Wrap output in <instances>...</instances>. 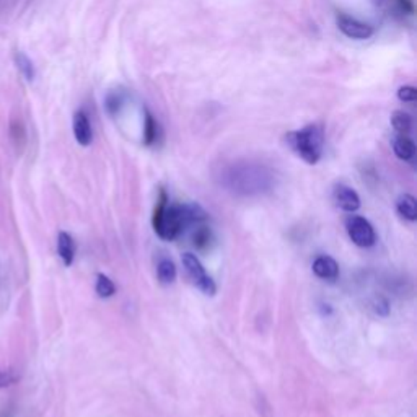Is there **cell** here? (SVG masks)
<instances>
[{"instance_id": "6da1fadb", "label": "cell", "mask_w": 417, "mask_h": 417, "mask_svg": "<svg viewBox=\"0 0 417 417\" xmlns=\"http://www.w3.org/2000/svg\"><path fill=\"white\" fill-rule=\"evenodd\" d=\"M207 221V212L196 202L189 204H170L165 189L160 191L154 211V230L162 240L171 241L181 236L191 225Z\"/></svg>"}, {"instance_id": "7a4b0ae2", "label": "cell", "mask_w": 417, "mask_h": 417, "mask_svg": "<svg viewBox=\"0 0 417 417\" xmlns=\"http://www.w3.org/2000/svg\"><path fill=\"white\" fill-rule=\"evenodd\" d=\"M275 183V174L261 163L240 162L222 171V184L233 194L258 196L270 191Z\"/></svg>"}, {"instance_id": "3957f363", "label": "cell", "mask_w": 417, "mask_h": 417, "mask_svg": "<svg viewBox=\"0 0 417 417\" xmlns=\"http://www.w3.org/2000/svg\"><path fill=\"white\" fill-rule=\"evenodd\" d=\"M285 142L303 162H307L308 165H317L324 147L323 129L318 124H310L307 127L287 134Z\"/></svg>"}, {"instance_id": "277c9868", "label": "cell", "mask_w": 417, "mask_h": 417, "mask_svg": "<svg viewBox=\"0 0 417 417\" xmlns=\"http://www.w3.org/2000/svg\"><path fill=\"white\" fill-rule=\"evenodd\" d=\"M183 266L186 274H188V278L191 279V283H193L197 289L201 292H204L206 295H216L217 292V285L213 283L211 275H207L204 266H202L199 258L193 253H184L183 255Z\"/></svg>"}, {"instance_id": "5b68a950", "label": "cell", "mask_w": 417, "mask_h": 417, "mask_svg": "<svg viewBox=\"0 0 417 417\" xmlns=\"http://www.w3.org/2000/svg\"><path fill=\"white\" fill-rule=\"evenodd\" d=\"M346 230L354 245L360 248H370L375 245V230L367 218L360 216H349L346 218Z\"/></svg>"}, {"instance_id": "8992f818", "label": "cell", "mask_w": 417, "mask_h": 417, "mask_svg": "<svg viewBox=\"0 0 417 417\" xmlns=\"http://www.w3.org/2000/svg\"><path fill=\"white\" fill-rule=\"evenodd\" d=\"M336 23L342 31V35L351 39H369L374 36V28L349 15H337Z\"/></svg>"}, {"instance_id": "52a82bcc", "label": "cell", "mask_w": 417, "mask_h": 417, "mask_svg": "<svg viewBox=\"0 0 417 417\" xmlns=\"http://www.w3.org/2000/svg\"><path fill=\"white\" fill-rule=\"evenodd\" d=\"M332 199L336 206L342 208L344 212H356L360 207V197L352 188L346 184H336L332 189Z\"/></svg>"}, {"instance_id": "ba28073f", "label": "cell", "mask_w": 417, "mask_h": 417, "mask_svg": "<svg viewBox=\"0 0 417 417\" xmlns=\"http://www.w3.org/2000/svg\"><path fill=\"white\" fill-rule=\"evenodd\" d=\"M74 135L75 140L82 147H88L93 140L92 124H90L88 116L83 111H77L74 115Z\"/></svg>"}, {"instance_id": "9c48e42d", "label": "cell", "mask_w": 417, "mask_h": 417, "mask_svg": "<svg viewBox=\"0 0 417 417\" xmlns=\"http://www.w3.org/2000/svg\"><path fill=\"white\" fill-rule=\"evenodd\" d=\"M313 273L324 280H336L339 275V264L331 256H318L313 261Z\"/></svg>"}, {"instance_id": "30bf717a", "label": "cell", "mask_w": 417, "mask_h": 417, "mask_svg": "<svg viewBox=\"0 0 417 417\" xmlns=\"http://www.w3.org/2000/svg\"><path fill=\"white\" fill-rule=\"evenodd\" d=\"M393 152L399 160L411 162L416 157V144L413 142V139L408 137V135L398 134L396 137L393 139Z\"/></svg>"}, {"instance_id": "8fae6325", "label": "cell", "mask_w": 417, "mask_h": 417, "mask_svg": "<svg viewBox=\"0 0 417 417\" xmlns=\"http://www.w3.org/2000/svg\"><path fill=\"white\" fill-rule=\"evenodd\" d=\"M58 253L65 266H72L75 259V241L67 232L58 235Z\"/></svg>"}, {"instance_id": "7c38bea8", "label": "cell", "mask_w": 417, "mask_h": 417, "mask_svg": "<svg viewBox=\"0 0 417 417\" xmlns=\"http://www.w3.org/2000/svg\"><path fill=\"white\" fill-rule=\"evenodd\" d=\"M396 211L399 212V216H403L411 222L417 221V202L414 199V196L403 194L399 197L396 201Z\"/></svg>"}, {"instance_id": "4fadbf2b", "label": "cell", "mask_w": 417, "mask_h": 417, "mask_svg": "<svg viewBox=\"0 0 417 417\" xmlns=\"http://www.w3.org/2000/svg\"><path fill=\"white\" fill-rule=\"evenodd\" d=\"M160 139V126L159 121L150 115V111H145V124H144V142L145 145H155Z\"/></svg>"}, {"instance_id": "5bb4252c", "label": "cell", "mask_w": 417, "mask_h": 417, "mask_svg": "<svg viewBox=\"0 0 417 417\" xmlns=\"http://www.w3.org/2000/svg\"><path fill=\"white\" fill-rule=\"evenodd\" d=\"M157 274H159V280L162 284L170 285L176 279V266L171 259L162 258L159 264H157Z\"/></svg>"}, {"instance_id": "9a60e30c", "label": "cell", "mask_w": 417, "mask_h": 417, "mask_svg": "<svg viewBox=\"0 0 417 417\" xmlns=\"http://www.w3.org/2000/svg\"><path fill=\"white\" fill-rule=\"evenodd\" d=\"M15 64H16V67H19L20 74L23 75L28 82L35 80V77H36L35 64H33V60L28 58L25 53L19 51V53L15 54Z\"/></svg>"}, {"instance_id": "2e32d148", "label": "cell", "mask_w": 417, "mask_h": 417, "mask_svg": "<svg viewBox=\"0 0 417 417\" xmlns=\"http://www.w3.org/2000/svg\"><path fill=\"white\" fill-rule=\"evenodd\" d=\"M391 126L398 134L408 135L413 129V117L404 111H394L391 115Z\"/></svg>"}, {"instance_id": "e0dca14e", "label": "cell", "mask_w": 417, "mask_h": 417, "mask_svg": "<svg viewBox=\"0 0 417 417\" xmlns=\"http://www.w3.org/2000/svg\"><path fill=\"white\" fill-rule=\"evenodd\" d=\"M196 227L197 228L194 230V233H193V245L197 248V250L204 251V250H207L208 245H211L212 232H211V228L206 227V225H202V223L196 225Z\"/></svg>"}, {"instance_id": "ac0fdd59", "label": "cell", "mask_w": 417, "mask_h": 417, "mask_svg": "<svg viewBox=\"0 0 417 417\" xmlns=\"http://www.w3.org/2000/svg\"><path fill=\"white\" fill-rule=\"evenodd\" d=\"M95 290L100 298H110L116 294V285L112 284V280L105 274L97 275V285H95Z\"/></svg>"}, {"instance_id": "d6986e66", "label": "cell", "mask_w": 417, "mask_h": 417, "mask_svg": "<svg viewBox=\"0 0 417 417\" xmlns=\"http://www.w3.org/2000/svg\"><path fill=\"white\" fill-rule=\"evenodd\" d=\"M124 103H126V95H124L122 92H111L105 101L106 110H108V112L112 116L121 111Z\"/></svg>"}, {"instance_id": "ffe728a7", "label": "cell", "mask_w": 417, "mask_h": 417, "mask_svg": "<svg viewBox=\"0 0 417 417\" xmlns=\"http://www.w3.org/2000/svg\"><path fill=\"white\" fill-rule=\"evenodd\" d=\"M398 98L404 103H413L417 98V90L411 85H404L398 90Z\"/></svg>"}, {"instance_id": "44dd1931", "label": "cell", "mask_w": 417, "mask_h": 417, "mask_svg": "<svg viewBox=\"0 0 417 417\" xmlns=\"http://www.w3.org/2000/svg\"><path fill=\"white\" fill-rule=\"evenodd\" d=\"M10 135H12V140L16 145L25 142V131L20 122H12V126H10Z\"/></svg>"}, {"instance_id": "7402d4cb", "label": "cell", "mask_w": 417, "mask_h": 417, "mask_svg": "<svg viewBox=\"0 0 417 417\" xmlns=\"http://www.w3.org/2000/svg\"><path fill=\"white\" fill-rule=\"evenodd\" d=\"M15 381L16 376L14 375V371H0V388L14 385Z\"/></svg>"}, {"instance_id": "603a6c76", "label": "cell", "mask_w": 417, "mask_h": 417, "mask_svg": "<svg viewBox=\"0 0 417 417\" xmlns=\"http://www.w3.org/2000/svg\"><path fill=\"white\" fill-rule=\"evenodd\" d=\"M380 302H381V303L376 302V307H375L376 313L381 315V317H386L388 312H390V307H388V302L385 300V298H380Z\"/></svg>"}]
</instances>
